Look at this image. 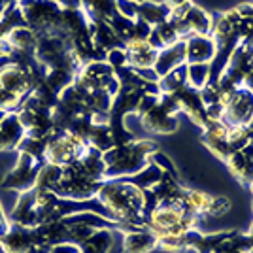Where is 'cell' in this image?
<instances>
[{"label": "cell", "instance_id": "5b68a950", "mask_svg": "<svg viewBox=\"0 0 253 253\" xmlns=\"http://www.w3.org/2000/svg\"><path fill=\"white\" fill-rule=\"evenodd\" d=\"M25 136L27 130L17 112H10L0 119V151H17Z\"/></svg>", "mask_w": 253, "mask_h": 253}, {"label": "cell", "instance_id": "30bf717a", "mask_svg": "<svg viewBox=\"0 0 253 253\" xmlns=\"http://www.w3.org/2000/svg\"><path fill=\"white\" fill-rule=\"evenodd\" d=\"M231 208V201L229 199H223V197H213V202H211V208L208 211L206 217H223Z\"/></svg>", "mask_w": 253, "mask_h": 253}, {"label": "cell", "instance_id": "277c9868", "mask_svg": "<svg viewBox=\"0 0 253 253\" xmlns=\"http://www.w3.org/2000/svg\"><path fill=\"white\" fill-rule=\"evenodd\" d=\"M34 232L32 229L11 223L10 229L0 236V252L2 253H29L34 248Z\"/></svg>", "mask_w": 253, "mask_h": 253}, {"label": "cell", "instance_id": "6da1fadb", "mask_svg": "<svg viewBox=\"0 0 253 253\" xmlns=\"http://www.w3.org/2000/svg\"><path fill=\"white\" fill-rule=\"evenodd\" d=\"M87 148H89V144L85 138L68 128H57L51 136L47 138L43 159H45V163H51L57 167H68V165L76 163L78 159H82Z\"/></svg>", "mask_w": 253, "mask_h": 253}, {"label": "cell", "instance_id": "8fae6325", "mask_svg": "<svg viewBox=\"0 0 253 253\" xmlns=\"http://www.w3.org/2000/svg\"><path fill=\"white\" fill-rule=\"evenodd\" d=\"M47 253H82L80 250V246L78 244H72V242H61V244H55L51 246Z\"/></svg>", "mask_w": 253, "mask_h": 253}, {"label": "cell", "instance_id": "7a4b0ae2", "mask_svg": "<svg viewBox=\"0 0 253 253\" xmlns=\"http://www.w3.org/2000/svg\"><path fill=\"white\" fill-rule=\"evenodd\" d=\"M17 153H19L17 165L6 174V178L2 179L0 187L8 191H17L21 195V193L31 191L34 187L38 172H40L45 161L34 157V155H29V153H23V151H17Z\"/></svg>", "mask_w": 253, "mask_h": 253}, {"label": "cell", "instance_id": "8992f818", "mask_svg": "<svg viewBox=\"0 0 253 253\" xmlns=\"http://www.w3.org/2000/svg\"><path fill=\"white\" fill-rule=\"evenodd\" d=\"M153 250H157V236L146 227L123 229L121 253H151Z\"/></svg>", "mask_w": 253, "mask_h": 253}, {"label": "cell", "instance_id": "9c48e42d", "mask_svg": "<svg viewBox=\"0 0 253 253\" xmlns=\"http://www.w3.org/2000/svg\"><path fill=\"white\" fill-rule=\"evenodd\" d=\"M185 66H187V87L201 91L204 85L210 84V64H185Z\"/></svg>", "mask_w": 253, "mask_h": 253}, {"label": "cell", "instance_id": "3957f363", "mask_svg": "<svg viewBox=\"0 0 253 253\" xmlns=\"http://www.w3.org/2000/svg\"><path fill=\"white\" fill-rule=\"evenodd\" d=\"M217 57V42L213 36L195 34L185 38V63L187 64H210Z\"/></svg>", "mask_w": 253, "mask_h": 253}, {"label": "cell", "instance_id": "7c38bea8", "mask_svg": "<svg viewBox=\"0 0 253 253\" xmlns=\"http://www.w3.org/2000/svg\"><path fill=\"white\" fill-rule=\"evenodd\" d=\"M165 4H167L170 8V11H172V10L181 8V6H185V4H191V0H165Z\"/></svg>", "mask_w": 253, "mask_h": 253}, {"label": "cell", "instance_id": "ba28073f", "mask_svg": "<svg viewBox=\"0 0 253 253\" xmlns=\"http://www.w3.org/2000/svg\"><path fill=\"white\" fill-rule=\"evenodd\" d=\"M112 231H108L106 227L95 231L87 240L80 244V250L82 253H108L110 248H112Z\"/></svg>", "mask_w": 253, "mask_h": 253}, {"label": "cell", "instance_id": "52a82bcc", "mask_svg": "<svg viewBox=\"0 0 253 253\" xmlns=\"http://www.w3.org/2000/svg\"><path fill=\"white\" fill-rule=\"evenodd\" d=\"M185 63V40H179L174 45H169L165 49H159L155 64H153V70L159 76V80L163 76H167L169 72L176 70L179 66H183Z\"/></svg>", "mask_w": 253, "mask_h": 253}]
</instances>
